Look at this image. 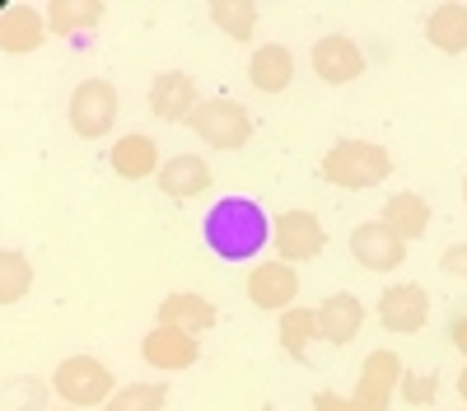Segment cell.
Listing matches in <instances>:
<instances>
[{
  "label": "cell",
  "mask_w": 467,
  "mask_h": 411,
  "mask_svg": "<svg viewBox=\"0 0 467 411\" xmlns=\"http://www.w3.org/2000/svg\"><path fill=\"white\" fill-rule=\"evenodd\" d=\"M202 230H206V248H211L215 257H224V262H248V257H257L262 243L271 239V220H266V211H262L257 201H248V197H224V201L211 206V215H206Z\"/></svg>",
  "instance_id": "1"
},
{
  "label": "cell",
  "mask_w": 467,
  "mask_h": 411,
  "mask_svg": "<svg viewBox=\"0 0 467 411\" xmlns=\"http://www.w3.org/2000/svg\"><path fill=\"white\" fill-rule=\"evenodd\" d=\"M388 173H393V159H388V149L374 145V140H337L323 159V178L332 187H346V192L379 187Z\"/></svg>",
  "instance_id": "2"
},
{
  "label": "cell",
  "mask_w": 467,
  "mask_h": 411,
  "mask_svg": "<svg viewBox=\"0 0 467 411\" xmlns=\"http://www.w3.org/2000/svg\"><path fill=\"white\" fill-rule=\"evenodd\" d=\"M402 384V360L393 351H374L360 369V388L356 397H337V393H318L314 411H388L393 388Z\"/></svg>",
  "instance_id": "3"
},
{
  "label": "cell",
  "mask_w": 467,
  "mask_h": 411,
  "mask_svg": "<svg viewBox=\"0 0 467 411\" xmlns=\"http://www.w3.org/2000/svg\"><path fill=\"white\" fill-rule=\"evenodd\" d=\"M187 127L197 131L211 149H244L248 136H253L248 108L234 103V98H206V103H197V112L187 118Z\"/></svg>",
  "instance_id": "4"
},
{
  "label": "cell",
  "mask_w": 467,
  "mask_h": 411,
  "mask_svg": "<svg viewBox=\"0 0 467 411\" xmlns=\"http://www.w3.org/2000/svg\"><path fill=\"white\" fill-rule=\"evenodd\" d=\"M52 388H57L70 406H94V402H103V397L112 393V374H108V365H99L94 355H70V360L57 365Z\"/></svg>",
  "instance_id": "5"
},
{
  "label": "cell",
  "mask_w": 467,
  "mask_h": 411,
  "mask_svg": "<svg viewBox=\"0 0 467 411\" xmlns=\"http://www.w3.org/2000/svg\"><path fill=\"white\" fill-rule=\"evenodd\" d=\"M117 122V89L108 80H85V85H75L70 94V127L80 131L85 140H99L108 136Z\"/></svg>",
  "instance_id": "6"
},
{
  "label": "cell",
  "mask_w": 467,
  "mask_h": 411,
  "mask_svg": "<svg viewBox=\"0 0 467 411\" xmlns=\"http://www.w3.org/2000/svg\"><path fill=\"white\" fill-rule=\"evenodd\" d=\"M271 239H276L281 262H308L327 248V230L318 224V215H308V211H285L276 220V230H271Z\"/></svg>",
  "instance_id": "7"
},
{
  "label": "cell",
  "mask_w": 467,
  "mask_h": 411,
  "mask_svg": "<svg viewBox=\"0 0 467 411\" xmlns=\"http://www.w3.org/2000/svg\"><path fill=\"white\" fill-rule=\"evenodd\" d=\"M350 252H356V262L369 267V272H393V267L407 262V243L388 230L383 220L356 224V234H350Z\"/></svg>",
  "instance_id": "8"
},
{
  "label": "cell",
  "mask_w": 467,
  "mask_h": 411,
  "mask_svg": "<svg viewBox=\"0 0 467 411\" xmlns=\"http://www.w3.org/2000/svg\"><path fill=\"white\" fill-rule=\"evenodd\" d=\"M140 355H145V365L173 374V369L197 365V360H202V346H197V336H192V332H182V327H164V323H160V327H154L145 342H140Z\"/></svg>",
  "instance_id": "9"
},
{
  "label": "cell",
  "mask_w": 467,
  "mask_h": 411,
  "mask_svg": "<svg viewBox=\"0 0 467 411\" xmlns=\"http://www.w3.org/2000/svg\"><path fill=\"white\" fill-rule=\"evenodd\" d=\"M295 294H299V276H295L290 262H262L248 276V299L266 313H285Z\"/></svg>",
  "instance_id": "10"
},
{
  "label": "cell",
  "mask_w": 467,
  "mask_h": 411,
  "mask_svg": "<svg viewBox=\"0 0 467 411\" xmlns=\"http://www.w3.org/2000/svg\"><path fill=\"white\" fill-rule=\"evenodd\" d=\"M150 112L160 122H187L192 112H197V85H192V75H182V70L154 75V85H150Z\"/></svg>",
  "instance_id": "11"
},
{
  "label": "cell",
  "mask_w": 467,
  "mask_h": 411,
  "mask_svg": "<svg viewBox=\"0 0 467 411\" xmlns=\"http://www.w3.org/2000/svg\"><path fill=\"white\" fill-rule=\"evenodd\" d=\"M379 318L388 332H420L431 318V294L420 285H393L379 294Z\"/></svg>",
  "instance_id": "12"
},
{
  "label": "cell",
  "mask_w": 467,
  "mask_h": 411,
  "mask_svg": "<svg viewBox=\"0 0 467 411\" xmlns=\"http://www.w3.org/2000/svg\"><path fill=\"white\" fill-rule=\"evenodd\" d=\"M314 70L323 75L327 85H350L356 75L365 70V57L360 47L350 43V37L332 33V37H318V47H314Z\"/></svg>",
  "instance_id": "13"
},
{
  "label": "cell",
  "mask_w": 467,
  "mask_h": 411,
  "mask_svg": "<svg viewBox=\"0 0 467 411\" xmlns=\"http://www.w3.org/2000/svg\"><path fill=\"white\" fill-rule=\"evenodd\" d=\"M360 323H365V304L356 294H332L327 304L318 309V332L327 336L332 346H346L350 336L360 332Z\"/></svg>",
  "instance_id": "14"
},
{
  "label": "cell",
  "mask_w": 467,
  "mask_h": 411,
  "mask_svg": "<svg viewBox=\"0 0 467 411\" xmlns=\"http://www.w3.org/2000/svg\"><path fill=\"white\" fill-rule=\"evenodd\" d=\"M383 224L402 243H411V239H420L425 230H431V206H425V197H416V192H398L383 206Z\"/></svg>",
  "instance_id": "15"
},
{
  "label": "cell",
  "mask_w": 467,
  "mask_h": 411,
  "mask_svg": "<svg viewBox=\"0 0 467 411\" xmlns=\"http://www.w3.org/2000/svg\"><path fill=\"white\" fill-rule=\"evenodd\" d=\"M160 323L164 327H182V332H206V327H215V304L211 299H202V294H169L164 304H160Z\"/></svg>",
  "instance_id": "16"
},
{
  "label": "cell",
  "mask_w": 467,
  "mask_h": 411,
  "mask_svg": "<svg viewBox=\"0 0 467 411\" xmlns=\"http://www.w3.org/2000/svg\"><path fill=\"white\" fill-rule=\"evenodd\" d=\"M160 187H164L169 197L187 201V197H197V192H206V187H211V169H206V159H197V155H173V159L160 169Z\"/></svg>",
  "instance_id": "17"
},
{
  "label": "cell",
  "mask_w": 467,
  "mask_h": 411,
  "mask_svg": "<svg viewBox=\"0 0 467 411\" xmlns=\"http://www.w3.org/2000/svg\"><path fill=\"white\" fill-rule=\"evenodd\" d=\"M0 47L5 52H37L43 47V15L28 5H10L0 15Z\"/></svg>",
  "instance_id": "18"
},
{
  "label": "cell",
  "mask_w": 467,
  "mask_h": 411,
  "mask_svg": "<svg viewBox=\"0 0 467 411\" xmlns=\"http://www.w3.org/2000/svg\"><path fill=\"white\" fill-rule=\"evenodd\" d=\"M248 75H253V85H257L262 94H281V89L295 80V57H290L281 43L257 47V52H253V66H248Z\"/></svg>",
  "instance_id": "19"
},
{
  "label": "cell",
  "mask_w": 467,
  "mask_h": 411,
  "mask_svg": "<svg viewBox=\"0 0 467 411\" xmlns=\"http://www.w3.org/2000/svg\"><path fill=\"white\" fill-rule=\"evenodd\" d=\"M112 173H122V178L160 173V149H154V140L150 136H122L112 145Z\"/></svg>",
  "instance_id": "20"
},
{
  "label": "cell",
  "mask_w": 467,
  "mask_h": 411,
  "mask_svg": "<svg viewBox=\"0 0 467 411\" xmlns=\"http://www.w3.org/2000/svg\"><path fill=\"white\" fill-rule=\"evenodd\" d=\"M425 37L449 57L467 52V5H440L431 19H425Z\"/></svg>",
  "instance_id": "21"
},
{
  "label": "cell",
  "mask_w": 467,
  "mask_h": 411,
  "mask_svg": "<svg viewBox=\"0 0 467 411\" xmlns=\"http://www.w3.org/2000/svg\"><path fill=\"white\" fill-rule=\"evenodd\" d=\"M33 285V267H28V257L5 248L0 252V304H19V299L28 294Z\"/></svg>",
  "instance_id": "22"
},
{
  "label": "cell",
  "mask_w": 467,
  "mask_h": 411,
  "mask_svg": "<svg viewBox=\"0 0 467 411\" xmlns=\"http://www.w3.org/2000/svg\"><path fill=\"white\" fill-rule=\"evenodd\" d=\"M103 19V5L99 0H52L47 10V24L57 33H75V28H94Z\"/></svg>",
  "instance_id": "23"
},
{
  "label": "cell",
  "mask_w": 467,
  "mask_h": 411,
  "mask_svg": "<svg viewBox=\"0 0 467 411\" xmlns=\"http://www.w3.org/2000/svg\"><path fill=\"white\" fill-rule=\"evenodd\" d=\"M211 19L229 33V37H253V28H257V5L253 0H211Z\"/></svg>",
  "instance_id": "24"
},
{
  "label": "cell",
  "mask_w": 467,
  "mask_h": 411,
  "mask_svg": "<svg viewBox=\"0 0 467 411\" xmlns=\"http://www.w3.org/2000/svg\"><path fill=\"white\" fill-rule=\"evenodd\" d=\"M314 332H318V313L314 309H285L281 313V346H285V355L304 360L308 355V336Z\"/></svg>",
  "instance_id": "25"
},
{
  "label": "cell",
  "mask_w": 467,
  "mask_h": 411,
  "mask_svg": "<svg viewBox=\"0 0 467 411\" xmlns=\"http://www.w3.org/2000/svg\"><path fill=\"white\" fill-rule=\"evenodd\" d=\"M164 397H169L164 384H131V388H122V393H112L108 411H160Z\"/></svg>",
  "instance_id": "26"
},
{
  "label": "cell",
  "mask_w": 467,
  "mask_h": 411,
  "mask_svg": "<svg viewBox=\"0 0 467 411\" xmlns=\"http://www.w3.org/2000/svg\"><path fill=\"white\" fill-rule=\"evenodd\" d=\"M435 393H440L435 374H407V379H402V397H407V402H431Z\"/></svg>",
  "instance_id": "27"
},
{
  "label": "cell",
  "mask_w": 467,
  "mask_h": 411,
  "mask_svg": "<svg viewBox=\"0 0 467 411\" xmlns=\"http://www.w3.org/2000/svg\"><path fill=\"white\" fill-rule=\"evenodd\" d=\"M440 267H444L449 276H467V243H453V248H444Z\"/></svg>",
  "instance_id": "28"
},
{
  "label": "cell",
  "mask_w": 467,
  "mask_h": 411,
  "mask_svg": "<svg viewBox=\"0 0 467 411\" xmlns=\"http://www.w3.org/2000/svg\"><path fill=\"white\" fill-rule=\"evenodd\" d=\"M453 346L467 355V318H458V323H453Z\"/></svg>",
  "instance_id": "29"
},
{
  "label": "cell",
  "mask_w": 467,
  "mask_h": 411,
  "mask_svg": "<svg viewBox=\"0 0 467 411\" xmlns=\"http://www.w3.org/2000/svg\"><path fill=\"white\" fill-rule=\"evenodd\" d=\"M458 393H462V402H467V369L458 374Z\"/></svg>",
  "instance_id": "30"
},
{
  "label": "cell",
  "mask_w": 467,
  "mask_h": 411,
  "mask_svg": "<svg viewBox=\"0 0 467 411\" xmlns=\"http://www.w3.org/2000/svg\"><path fill=\"white\" fill-rule=\"evenodd\" d=\"M462 201H467V178H462Z\"/></svg>",
  "instance_id": "31"
},
{
  "label": "cell",
  "mask_w": 467,
  "mask_h": 411,
  "mask_svg": "<svg viewBox=\"0 0 467 411\" xmlns=\"http://www.w3.org/2000/svg\"><path fill=\"white\" fill-rule=\"evenodd\" d=\"M266 411H271V406H266Z\"/></svg>",
  "instance_id": "32"
}]
</instances>
